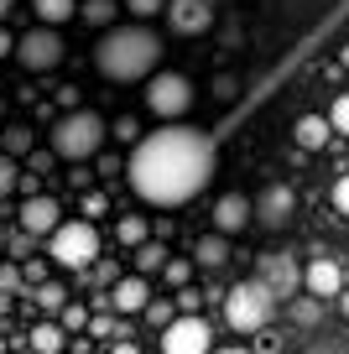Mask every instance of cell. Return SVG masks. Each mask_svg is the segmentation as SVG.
<instances>
[{
	"label": "cell",
	"mask_w": 349,
	"mask_h": 354,
	"mask_svg": "<svg viewBox=\"0 0 349 354\" xmlns=\"http://www.w3.org/2000/svg\"><path fill=\"white\" fill-rule=\"evenodd\" d=\"M141 318L152 323V328H162V333H167V328L177 323V302H162V297H152V308H146Z\"/></svg>",
	"instance_id": "cell-26"
},
{
	"label": "cell",
	"mask_w": 349,
	"mask_h": 354,
	"mask_svg": "<svg viewBox=\"0 0 349 354\" xmlns=\"http://www.w3.org/2000/svg\"><path fill=\"white\" fill-rule=\"evenodd\" d=\"M115 245H125V250H141V245H152V224L136 219V214L115 219Z\"/></svg>",
	"instance_id": "cell-19"
},
{
	"label": "cell",
	"mask_w": 349,
	"mask_h": 354,
	"mask_svg": "<svg viewBox=\"0 0 349 354\" xmlns=\"http://www.w3.org/2000/svg\"><path fill=\"white\" fill-rule=\"evenodd\" d=\"M32 11H37V21H42V26H53V32H57L63 21H73V16H78V0H32Z\"/></svg>",
	"instance_id": "cell-20"
},
{
	"label": "cell",
	"mask_w": 349,
	"mask_h": 354,
	"mask_svg": "<svg viewBox=\"0 0 349 354\" xmlns=\"http://www.w3.org/2000/svg\"><path fill=\"white\" fill-rule=\"evenodd\" d=\"M292 214H297V198H292L287 183H266V188L256 193V224H261V230L282 234L287 224H292Z\"/></svg>",
	"instance_id": "cell-9"
},
{
	"label": "cell",
	"mask_w": 349,
	"mask_h": 354,
	"mask_svg": "<svg viewBox=\"0 0 349 354\" xmlns=\"http://www.w3.org/2000/svg\"><path fill=\"white\" fill-rule=\"evenodd\" d=\"M193 261L204 266V271H219V266L229 261V240H224V234H198V245H193Z\"/></svg>",
	"instance_id": "cell-17"
},
{
	"label": "cell",
	"mask_w": 349,
	"mask_h": 354,
	"mask_svg": "<svg viewBox=\"0 0 349 354\" xmlns=\"http://www.w3.org/2000/svg\"><path fill=\"white\" fill-rule=\"evenodd\" d=\"M109 308L120 313V318L146 313V308H152V287H146V277H120V281H115V292H109Z\"/></svg>",
	"instance_id": "cell-15"
},
{
	"label": "cell",
	"mask_w": 349,
	"mask_h": 354,
	"mask_svg": "<svg viewBox=\"0 0 349 354\" xmlns=\"http://www.w3.org/2000/svg\"><path fill=\"white\" fill-rule=\"evenodd\" d=\"M32 297H37V313H63L68 302H73V297H68V287H63V281H42V287H37Z\"/></svg>",
	"instance_id": "cell-23"
},
{
	"label": "cell",
	"mask_w": 349,
	"mask_h": 354,
	"mask_svg": "<svg viewBox=\"0 0 349 354\" xmlns=\"http://www.w3.org/2000/svg\"><path fill=\"white\" fill-rule=\"evenodd\" d=\"M328 125H334V136H349V94H339L328 104Z\"/></svg>",
	"instance_id": "cell-29"
},
{
	"label": "cell",
	"mask_w": 349,
	"mask_h": 354,
	"mask_svg": "<svg viewBox=\"0 0 349 354\" xmlns=\"http://www.w3.org/2000/svg\"><path fill=\"white\" fill-rule=\"evenodd\" d=\"M271 313H276V297H271V287H266L261 277H245V281H235V287L224 292V323H229L235 333L266 328V323H271Z\"/></svg>",
	"instance_id": "cell-4"
},
{
	"label": "cell",
	"mask_w": 349,
	"mask_h": 354,
	"mask_svg": "<svg viewBox=\"0 0 349 354\" xmlns=\"http://www.w3.org/2000/svg\"><path fill=\"white\" fill-rule=\"evenodd\" d=\"M53 156L84 167L89 156H105V120L94 110H73L53 120Z\"/></svg>",
	"instance_id": "cell-3"
},
{
	"label": "cell",
	"mask_w": 349,
	"mask_h": 354,
	"mask_svg": "<svg viewBox=\"0 0 349 354\" xmlns=\"http://www.w3.org/2000/svg\"><path fill=\"white\" fill-rule=\"evenodd\" d=\"M109 354H141V349H136L131 339H120V344H115V349H109Z\"/></svg>",
	"instance_id": "cell-44"
},
{
	"label": "cell",
	"mask_w": 349,
	"mask_h": 354,
	"mask_svg": "<svg viewBox=\"0 0 349 354\" xmlns=\"http://www.w3.org/2000/svg\"><path fill=\"white\" fill-rule=\"evenodd\" d=\"M214 136L198 131V125H162V131L141 136V146L125 162V177L141 203H156V209H177V203L198 198V193L214 183Z\"/></svg>",
	"instance_id": "cell-1"
},
{
	"label": "cell",
	"mask_w": 349,
	"mask_h": 354,
	"mask_svg": "<svg viewBox=\"0 0 349 354\" xmlns=\"http://www.w3.org/2000/svg\"><path fill=\"white\" fill-rule=\"evenodd\" d=\"M63 339L68 333L57 328V323H32V349L37 354H63Z\"/></svg>",
	"instance_id": "cell-24"
},
{
	"label": "cell",
	"mask_w": 349,
	"mask_h": 354,
	"mask_svg": "<svg viewBox=\"0 0 349 354\" xmlns=\"http://www.w3.org/2000/svg\"><path fill=\"white\" fill-rule=\"evenodd\" d=\"M94 68L109 78V84H136V78H146V84H152L156 68H162V37H156L152 26H141V21L115 26V32L99 37Z\"/></svg>",
	"instance_id": "cell-2"
},
{
	"label": "cell",
	"mask_w": 349,
	"mask_h": 354,
	"mask_svg": "<svg viewBox=\"0 0 349 354\" xmlns=\"http://www.w3.org/2000/svg\"><path fill=\"white\" fill-rule=\"evenodd\" d=\"M303 287L313 292L318 302H339V297H344V266H339V261H328V255H323V261H307Z\"/></svg>",
	"instance_id": "cell-14"
},
{
	"label": "cell",
	"mask_w": 349,
	"mask_h": 354,
	"mask_svg": "<svg viewBox=\"0 0 349 354\" xmlns=\"http://www.w3.org/2000/svg\"><path fill=\"white\" fill-rule=\"evenodd\" d=\"M32 250H37V240H32L26 230H16V234H11V255H16V261H26Z\"/></svg>",
	"instance_id": "cell-35"
},
{
	"label": "cell",
	"mask_w": 349,
	"mask_h": 354,
	"mask_svg": "<svg viewBox=\"0 0 349 354\" xmlns=\"http://www.w3.org/2000/svg\"><path fill=\"white\" fill-rule=\"evenodd\" d=\"M339 68H349V42H344V47H339Z\"/></svg>",
	"instance_id": "cell-45"
},
{
	"label": "cell",
	"mask_w": 349,
	"mask_h": 354,
	"mask_svg": "<svg viewBox=\"0 0 349 354\" xmlns=\"http://www.w3.org/2000/svg\"><path fill=\"white\" fill-rule=\"evenodd\" d=\"M32 146H37V131H32V125L16 120V125H6V131H0V151L11 156V162H16V156H32Z\"/></svg>",
	"instance_id": "cell-18"
},
{
	"label": "cell",
	"mask_w": 349,
	"mask_h": 354,
	"mask_svg": "<svg viewBox=\"0 0 349 354\" xmlns=\"http://www.w3.org/2000/svg\"><path fill=\"white\" fill-rule=\"evenodd\" d=\"M334 209L349 219V177H339V183H334Z\"/></svg>",
	"instance_id": "cell-39"
},
{
	"label": "cell",
	"mask_w": 349,
	"mask_h": 354,
	"mask_svg": "<svg viewBox=\"0 0 349 354\" xmlns=\"http://www.w3.org/2000/svg\"><path fill=\"white\" fill-rule=\"evenodd\" d=\"M115 136H120V141H136V146H141V125H136V115H120V120H115Z\"/></svg>",
	"instance_id": "cell-32"
},
{
	"label": "cell",
	"mask_w": 349,
	"mask_h": 354,
	"mask_svg": "<svg viewBox=\"0 0 349 354\" xmlns=\"http://www.w3.org/2000/svg\"><path fill=\"white\" fill-rule=\"evenodd\" d=\"M0 57H16V37L6 32V26H0Z\"/></svg>",
	"instance_id": "cell-43"
},
{
	"label": "cell",
	"mask_w": 349,
	"mask_h": 354,
	"mask_svg": "<svg viewBox=\"0 0 349 354\" xmlns=\"http://www.w3.org/2000/svg\"><path fill=\"white\" fill-rule=\"evenodd\" d=\"M339 313H344V318H349V287H344V297H339Z\"/></svg>",
	"instance_id": "cell-46"
},
{
	"label": "cell",
	"mask_w": 349,
	"mask_h": 354,
	"mask_svg": "<svg viewBox=\"0 0 349 354\" xmlns=\"http://www.w3.org/2000/svg\"><path fill=\"white\" fill-rule=\"evenodd\" d=\"M84 214H89V219H99V214H105V198H99V193H89V198H84Z\"/></svg>",
	"instance_id": "cell-42"
},
{
	"label": "cell",
	"mask_w": 349,
	"mask_h": 354,
	"mask_svg": "<svg viewBox=\"0 0 349 354\" xmlns=\"http://www.w3.org/2000/svg\"><path fill=\"white\" fill-rule=\"evenodd\" d=\"M146 110H152L156 120H167V125L183 120V115L193 110V84H188L183 73H167L162 68V73L146 84Z\"/></svg>",
	"instance_id": "cell-6"
},
{
	"label": "cell",
	"mask_w": 349,
	"mask_h": 354,
	"mask_svg": "<svg viewBox=\"0 0 349 354\" xmlns=\"http://www.w3.org/2000/svg\"><path fill=\"white\" fill-rule=\"evenodd\" d=\"M328 136H334L328 115H303V120H297V146H303V151H323Z\"/></svg>",
	"instance_id": "cell-16"
},
{
	"label": "cell",
	"mask_w": 349,
	"mask_h": 354,
	"mask_svg": "<svg viewBox=\"0 0 349 354\" xmlns=\"http://www.w3.org/2000/svg\"><path fill=\"white\" fill-rule=\"evenodd\" d=\"M16 219H21V230L32 234V240H53V234L63 230V214H57V198H47V193H42V198H26Z\"/></svg>",
	"instance_id": "cell-13"
},
{
	"label": "cell",
	"mask_w": 349,
	"mask_h": 354,
	"mask_svg": "<svg viewBox=\"0 0 349 354\" xmlns=\"http://www.w3.org/2000/svg\"><path fill=\"white\" fill-rule=\"evenodd\" d=\"M47 255H53L63 271H94L99 266V230L89 219H68L63 230L47 240Z\"/></svg>",
	"instance_id": "cell-5"
},
{
	"label": "cell",
	"mask_w": 349,
	"mask_h": 354,
	"mask_svg": "<svg viewBox=\"0 0 349 354\" xmlns=\"http://www.w3.org/2000/svg\"><path fill=\"white\" fill-rule=\"evenodd\" d=\"M162 354H214V328L208 318H177L172 328L162 333Z\"/></svg>",
	"instance_id": "cell-8"
},
{
	"label": "cell",
	"mask_w": 349,
	"mask_h": 354,
	"mask_svg": "<svg viewBox=\"0 0 349 354\" xmlns=\"http://www.w3.org/2000/svg\"><path fill=\"white\" fill-rule=\"evenodd\" d=\"M11 6H16V0H0V21H6V16H11Z\"/></svg>",
	"instance_id": "cell-47"
},
{
	"label": "cell",
	"mask_w": 349,
	"mask_h": 354,
	"mask_svg": "<svg viewBox=\"0 0 349 354\" xmlns=\"http://www.w3.org/2000/svg\"><path fill=\"white\" fill-rule=\"evenodd\" d=\"M162 281H167V287H177V292H188V287H193V261H167Z\"/></svg>",
	"instance_id": "cell-27"
},
{
	"label": "cell",
	"mask_w": 349,
	"mask_h": 354,
	"mask_svg": "<svg viewBox=\"0 0 349 354\" xmlns=\"http://www.w3.org/2000/svg\"><path fill=\"white\" fill-rule=\"evenodd\" d=\"M292 318L297 323H318V318H323V308H318V302H292Z\"/></svg>",
	"instance_id": "cell-38"
},
{
	"label": "cell",
	"mask_w": 349,
	"mask_h": 354,
	"mask_svg": "<svg viewBox=\"0 0 349 354\" xmlns=\"http://www.w3.org/2000/svg\"><path fill=\"white\" fill-rule=\"evenodd\" d=\"M37 183H42V172H21V188H16V193H21V198H42Z\"/></svg>",
	"instance_id": "cell-40"
},
{
	"label": "cell",
	"mask_w": 349,
	"mask_h": 354,
	"mask_svg": "<svg viewBox=\"0 0 349 354\" xmlns=\"http://www.w3.org/2000/svg\"><path fill=\"white\" fill-rule=\"evenodd\" d=\"M16 63L26 68V73H53L57 63H63V37L53 32V26H32V32L16 37Z\"/></svg>",
	"instance_id": "cell-7"
},
{
	"label": "cell",
	"mask_w": 349,
	"mask_h": 354,
	"mask_svg": "<svg viewBox=\"0 0 349 354\" xmlns=\"http://www.w3.org/2000/svg\"><path fill=\"white\" fill-rule=\"evenodd\" d=\"M167 261H172V255H167V245H141V250H136V277H156V271H167Z\"/></svg>",
	"instance_id": "cell-22"
},
{
	"label": "cell",
	"mask_w": 349,
	"mask_h": 354,
	"mask_svg": "<svg viewBox=\"0 0 349 354\" xmlns=\"http://www.w3.org/2000/svg\"><path fill=\"white\" fill-rule=\"evenodd\" d=\"M256 277H261L266 287H271V297L287 302V308H292L297 287H303V271H297L292 255H261V261H256Z\"/></svg>",
	"instance_id": "cell-10"
},
{
	"label": "cell",
	"mask_w": 349,
	"mask_h": 354,
	"mask_svg": "<svg viewBox=\"0 0 349 354\" xmlns=\"http://www.w3.org/2000/svg\"><path fill=\"white\" fill-rule=\"evenodd\" d=\"M78 16H84L89 26H105V32H115V16H120V0H84V6H78Z\"/></svg>",
	"instance_id": "cell-21"
},
{
	"label": "cell",
	"mask_w": 349,
	"mask_h": 354,
	"mask_svg": "<svg viewBox=\"0 0 349 354\" xmlns=\"http://www.w3.org/2000/svg\"><path fill=\"white\" fill-rule=\"evenodd\" d=\"M89 333H99V339H109V333H115V308L94 313V323H89Z\"/></svg>",
	"instance_id": "cell-34"
},
{
	"label": "cell",
	"mask_w": 349,
	"mask_h": 354,
	"mask_svg": "<svg viewBox=\"0 0 349 354\" xmlns=\"http://www.w3.org/2000/svg\"><path fill=\"white\" fill-rule=\"evenodd\" d=\"M198 308H204V297H198L193 287H188V292H177V313H183V318H198Z\"/></svg>",
	"instance_id": "cell-33"
},
{
	"label": "cell",
	"mask_w": 349,
	"mask_h": 354,
	"mask_svg": "<svg viewBox=\"0 0 349 354\" xmlns=\"http://www.w3.org/2000/svg\"><path fill=\"white\" fill-rule=\"evenodd\" d=\"M167 26L177 37H204L214 26V0H167Z\"/></svg>",
	"instance_id": "cell-12"
},
{
	"label": "cell",
	"mask_w": 349,
	"mask_h": 354,
	"mask_svg": "<svg viewBox=\"0 0 349 354\" xmlns=\"http://www.w3.org/2000/svg\"><path fill=\"white\" fill-rule=\"evenodd\" d=\"M214 354H251V349H214Z\"/></svg>",
	"instance_id": "cell-48"
},
{
	"label": "cell",
	"mask_w": 349,
	"mask_h": 354,
	"mask_svg": "<svg viewBox=\"0 0 349 354\" xmlns=\"http://www.w3.org/2000/svg\"><path fill=\"white\" fill-rule=\"evenodd\" d=\"M21 277H26V287L37 292V287L47 281V266H42V261H26V266H21Z\"/></svg>",
	"instance_id": "cell-37"
},
{
	"label": "cell",
	"mask_w": 349,
	"mask_h": 354,
	"mask_svg": "<svg viewBox=\"0 0 349 354\" xmlns=\"http://www.w3.org/2000/svg\"><path fill=\"white\" fill-rule=\"evenodd\" d=\"M21 281H26V277H21V266H16V261H6V266H0V292H6V297H11V292L21 287Z\"/></svg>",
	"instance_id": "cell-31"
},
{
	"label": "cell",
	"mask_w": 349,
	"mask_h": 354,
	"mask_svg": "<svg viewBox=\"0 0 349 354\" xmlns=\"http://www.w3.org/2000/svg\"><path fill=\"white\" fill-rule=\"evenodd\" d=\"M125 11H131L136 21H152V16L167 11V0H125Z\"/></svg>",
	"instance_id": "cell-30"
},
{
	"label": "cell",
	"mask_w": 349,
	"mask_h": 354,
	"mask_svg": "<svg viewBox=\"0 0 349 354\" xmlns=\"http://www.w3.org/2000/svg\"><path fill=\"white\" fill-rule=\"evenodd\" d=\"M89 323H94V318H89V308H84V302H68V308L57 313V328H63V333H84Z\"/></svg>",
	"instance_id": "cell-25"
},
{
	"label": "cell",
	"mask_w": 349,
	"mask_h": 354,
	"mask_svg": "<svg viewBox=\"0 0 349 354\" xmlns=\"http://www.w3.org/2000/svg\"><path fill=\"white\" fill-rule=\"evenodd\" d=\"M245 224H256V198H245V193H219V203H214V234L235 240V234H245Z\"/></svg>",
	"instance_id": "cell-11"
},
{
	"label": "cell",
	"mask_w": 349,
	"mask_h": 354,
	"mask_svg": "<svg viewBox=\"0 0 349 354\" xmlns=\"http://www.w3.org/2000/svg\"><path fill=\"white\" fill-rule=\"evenodd\" d=\"M16 188H21V167H16V162H11V156L0 151V198H11V193H16Z\"/></svg>",
	"instance_id": "cell-28"
},
{
	"label": "cell",
	"mask_w": 349,
	"mask_h": 354,
	"mask_svg": "<svg viewBox=\"0 0 349 354\" xmlns=\"http://www.w3.org/2000/svg\"><path fill=\"white\" fill-rule=\"evenodd\" d=\"M235 88H240V84H235L229 73H224V78H214V94H219V100H235Z\"/></svg>",
	"instance_id": "cell-41"
},
{
	"label": "cell",
	"mask_w": 349,
	"mask_h": 354,
	"mask_svg": "<svg viewBox=\"0 0 349 354\" xmlns=\"http://www.w3.org/2000/svg\"><path fill=\"white\" fill-rule=\"evenodd\" d=\"M89 277H94L99 287H109V292H115V281H120V271H115V266H109V261H99L94 271H89Z\"/></svg>",
	"instance_id": "cell-36"
}]
</instances>
